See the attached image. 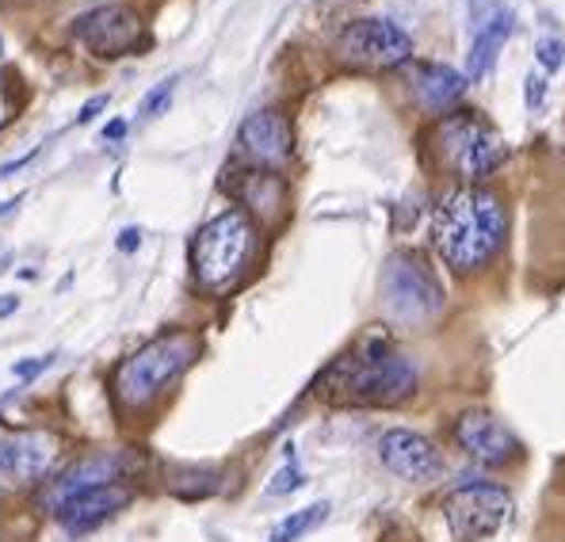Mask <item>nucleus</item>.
Wrapping results in <instances>:
<instances>
[{
    "instance_id": "f257e3e1",
    "label": "nucleus",
    "mask_w": 565,
    "mask_h": 542,
    "mask_svg": "<svg viewBox=\"0 0 565 542\" xmlns=\"http://www.w3.org/2000/svg\"><path fill=\"white\" fill-rule=\"evenodd\" d=\"M509 211L501 195L481 183H462L447 191L431 214V241H436L444 264L455 272H478L501 253Z\"/></svg>"
},
{
    "instance_id": "393cba45",
    "label": "nucleus",
    "mask_w": 565,
    "mask_h": 542,
    "mask_svg": "<svg viewBox=\"0 0 565 542\" xmlns=\"http://www.w3.org/2000/svg\"><path fill=\"white\" fill-rule=\"evenodd\" d=\"M119 248H122V253H135V248H138V230H122Z\"/></svg>"
},
{
    "instance_id": "423d86ee",
    "label": "nucleus",
    "mask_w": 565,
    "mask_h": 542,
    "mask_svg": "<svg viewBox=\"0 0 565 542\" xmlns=\"http://www.w3.org/2000/svg\"><path fill=\"white\" fill-rule=\"evenodd\" d=\"M337 57L352 70H394L413 57V39L394 20L367 15L337 35Z\"/></svg>"
},
{
    "instance_id": "a878e982",
    "label": "nucleus",
    "mask_w": 565,
    "mask_h": 542,
    "mask_svg": "<svg viewBox=\"0 0 565 542\" xmlns=\"http://www.w3.org/2000/svg\"><path fill=\"white\" fill-rule=\"evenodd\" d=\"M119 135H127V123H122V119H115L111 127H107V138H119Z\"/></svg>"
},
{
    "instance_id": "4468645a",
    "label": "nucleus",
    "mask_w": 565,
    "mask_h": 542,
    "mask_svg": "<svg viewBox=\"0 0 565 542\" xmlns=\"http://www.w3.org/2000/svg\"><path fill=\"white\" fill-rule=\"evenodd\" d=\"M127 504H130V493L111 481V486H93V489H81V493L65 497L62 504H57V520H62V528H70L73 535H85V531L111 520L115 512H122Z\"/></svg>"
},
{
    "instance_id": "2eb2a0df",
    "label": "nucleus",
    "mask_w": 565,
    "mask_h": 542,
    "mask_svg": "<svg viewBox=\"0 0 565 542\" xmlns=\"http://www.w3.org/2000/svg\"><path fill=\"white\" fill-rule=\"evenodd\" d=\"M512 35V12L509 8H497L478 31H473V43H470V57H467V77L470 81H481L489 70H493L497 54L504 50Z\"/></svg>"
},
{
    "instance_id": "20e7f679",
    "label": "nucleus",
    "mask_w": 565,
    "mask_h": 542,
    "mask_svg": "<svg viewBox=\"0 0 565 542\" xmlns=\"http://www.w3.org/2000/svg\"><path fill=\"white\" fill-rule=\"evenodd\" d=\"M431 146H436L439 161L467 183L493 177L504 164V157H509V146H504V138L493 130V123H486L473 111L447 115L436 127V135H431Z\"/></svg>"
},
{
    "instance_id": "f03ea898",
    "label": "nucleus",
    "mask_w": 565,
    "mask_h": 542,
    "mask_svg": "<svg viewBox=\"0 0 565 542\" xmlns=\"http://www.w3.org/2000/svg\"><path fill=\"white\" fill-rule=\"evenodd\" d=\"M413 390L417 371L386 337H367L318 379V394L329 405H397Z\"/></svg>"
},
{
    "instance_id": "4be33fe9",
    "label": "nucleus",
    "mask_w": 565,
    "mask_h": 542,
    "mask_svg": "<svg viewBox=\"0 0 565 542\" xmlns=\"http://www.w3.org/2000/svg\"><path fill=\"white\" fill-rule=\"evenodd\" d=\"M546 99V70H531L527 73V107L531 111H539Z\"/></svg>"
},
{
    "instance_id": "9d476101",
    "label": "nucleus",
    "mask_w": 565,
    "mask_h": 542,
    "mask_svg": "<svg viewBox=\"0 0 565 542\" xmlns=\"http://www.w3.org/2000/svg\"><path fill=\"white\" fill-rule=\"evenodd\" d=\"M54 455L57 439L50 432H20V436L0 439V489L15 493V489L35 486L39 478H46Z\"/></svg>"
},
{
    "instance_id": "aec40b11",
    "label": "nucleus",
    "mask_w": 565,
    "mask_h": 542,
    "mask_svg": "<svg viewBox=\"0 0 565 542\" xmlns=\"http://www.w3.org/2000/svg\"><path fill=\"white\" fill-rule=\"evenodd\" d=\"M172 92H177V77H164L161 85H157V92H149V96H146V107H141V111H146V115H161L164 107H169Z\"/></svg>"
},
{
    "instance_id": "7ed1b4c3",
    "label": "nucleus",
    "mask_w": 565,
    "mask_h": 542,
    "mask_svg": "<svg viewBox=\"0 0 565 542\" xmlns=\"http://www.w3.org/2000/svg\"><path fill=\"white\" fill-rule=\"evenodd\" d=\"M256 253V226L245 211H226L211 219L191 241V272L203 290H226L245 275Z\"/></svg>"
},
{
    "instance_id": "1a4fd4ad",
    "label": "nucleus",
    "mask_w": 565,
    "mask_h": 542,
    "mask_svg": "<svg viewBox=\"0 0 565 542\" xmlns=\"http://www.w3.org/2000/svg\"><path fill=\"white\" fill-rule=\"evenodd\" d=\"M73 35L81 39V46L96 57H122L141 43V20L135 8L127 4H99L93 12L77 15Z\"/></svg>"
},
{
    "instance_id": "6e6552de",
    "label": "nucleus",
    "mask_w": 565,
    "mask_h": 542,
    "mask_svg": "<svg viewBox=\"0 0 565 542\" xmlns=\"http://www.w3.org/2000/svg\"><path fill=\"white\" fill-rule=\"evenodd\" d=\"M444 516L459 542H481L504 528L512 516V497L501 486H462L447 497Z\"/></svg>"
},
{
    "instance_id": "412c9836",
    "label": "nucleus",
    "mask_w": 565,
    "mask_h": 542,
    "mask_svg": "<svg viewBox=\"0 0 565 542\" xmlns=\"http://www.w3.org/2000/svg\"><path fill=\"white\" fill-rule=\"evenodd\" d=\"M562 62H565V46H562V39H543V43H539V70L554 73Z\"/></svg>"
},
{
    "instance_id": "0eeeda50",
    "label": "nucleus",
    "mask_w": 565,
    "mask_h": 542,
    "mask_svg": "<svg viewBox=\"0 0 565 542\" xmlns=\"http://www.w3.org/2000/svg\"><path fill=\"white\" fill-rule=\"evenodd\" d=\"M382 295H386V306L397 317H431L444 306V290H439L436 272L424 264L420 253H394L382 272Z\"/></svg>"
},
{
    "instance_id": "5701e85b",
    "label": "nucleus",
    "mask_w": 565,
    "mask_h": 542,
    "mask_svg": "<svg viewBox=\"0 0 565 542\" xmlns=\"http://www.w3.org/2000/svg\"><path fill=\"white\" fill-rule=\"evenodd\" d=\"M298 486H302V474H298V466H287V470L271 481V493H290V489H298Z\"/></svg>"
},
{
    "instance_id": "dca6fc26",
    "label": "nucleus",
    "mask_w": 565,
    "mask_h": 542,
    "mask_svg": "<svg viewBox=\"0 0 565 542\" xmlns=\"http://www.w3.org/2000/svg\"><path fill=\"white\" fill-rule=\"evenodd\" d=\"M462 88H467V81L455 70H447V65H417L413 70V92L420 96V104L436 107V111L459 104Z\"/></svg>"
},
{
    "instance_id": "f8f14e48",
    "label": "nucleus",
    "mask_w": 565,
    "mask_h": 542,
    "mask_svg": "<svg viewBox=\"0 0 565 542\" xmlns=\"http://www.w3.org/2000/svg\"><path fill=\"white\" fill-rule=\"evenodd\" d=\"M241 153L253 161V169L264 172H276L282 164L290 161V149H295V135H290V123L287 115L279 111H256L241 123Z\"/></svg>"
},
{
    "instance_id": "a211bd4d",
    "label": "nucleus",
    "mask_w": 565,
    "mask_h": 542,
    "mask_svg": "<svg viewBox=\"0 0 565 542\" xmlns=\"http://www.w3.org/2000/svg\"><path fill=\"white\" fill-rule=\"evenodd\" d=\"M241 199H245L253 211L276 214L279 203H282V183L276 180V172L253 169V172H245V183H241Z\"/></svg>"
},
{
    "instance_id": "39448f33",
    "label": "nucleus",
    "mask_w": 565,
    "mask_h": 542,
    "mask_svg": "<svg viewBox=\"0 0 565 542\" xmlns=\"http://www.w3.org/2000/svg\"><path fill=\"white\" fill-rule=\"evenodd\" d=\"M195 355H199V340L191 332H164V337H157L153 344H146L115 371V394L130 408L153 402Z\"/></svg>"
},
{
    "instance_id": "b1692460",
    "label": "nucleus",
    "mask_w": 565,
    "mask_h": 542,
    "mask_svg": "<svg viewBox=\"0 0 565 542\" xmlns=\"http://www.w3.org/2000/svg\"><path fill=\"white\" fill-rule=\"evenodd\" d=\"M104 104H107V96H96L93 104H85V111L77 115V123H88L93 115H99V107H104Z\"/></svg>"
},
{
    "instance_id": "6ab92c4d",
    "label": "nucleus",
    "mask_w": 565,
    "mask_h": 542,
    "mask_svg": "<svg viewBox=\"0 0 565 542\" xmlns=\"http://www.w3.org/2000/svg\"><path fill=\"white\" fill-rule=\"evenodd\" d=\"M329 516V504H310V508H302V512H295V516H287V520L279 523L276 531H271V542H295L298 535H306L310 528H318L321 520Z\"/></svg>"
},
{
    "instance_id": "f3484780",
    "label": "nucleus",
    "mask_w": 565,
    "mask_h": 542,
    "mask_svg": "<svg viewBox=\"0 0 565 542\" xmlns=\"http://www.w3.org/2000/svg\"><path fill=\"white\" fill-rule=\"evenodd\" d=\"M119 474V458L111 455H96V458H85V463H77L73 470L62 474V481H57V493L73 497L81 493V489H93V486H111V478Z\"/></svg>"
},
{
    "instance_id": "ddd939ff",
    "label": "nucleus",
    "mask_w": 565,
    "mask_h": 542,
    "mask_svg": "<svg viewBox=\"0 0 565 542\" xmlns=\"http://www.w3.org/2000/svg\"><path fill=\"white\" fill-rule=\"evenodd\" d=\"M379 455L386 463V470H394L397 478H409V481H428L444 470V458H439L436 444L409 428L386 432L379 439Z\"/></svg>"
},
{
    "instance_id": "9b49d317",
    "label": "nucleus",
    "mask_w": 565,
    "mask_h": 542,
    "mask_svg": "<svg viewBox=\"0 0 565 542\" xmlns=\"http://www.w3.org/2000/svg\"><path fill=\"white\" fill-rule=\"evenodd\" d=\"M455 439H459L462 451L486 466H512L523 458V444L512 436V428H504L486 408L462 413L459 424H455Z\"/></svg>"
}]
</instances>
